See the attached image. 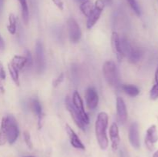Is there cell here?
Segmentation results:
<instances>
[{
  "label": "cell",
  "instance_id": "f546056e",
  "mask_svg": "<svg viewBox=\"0 0 158 157\" xmlns=\"http://www.w3.org/2000/svg\"><path fill=\"white\" fill-rule=\"evenodd\" d=\"M6 78V70H5L3 65L0 62V79L5 80Z\"/></svg>",
  "mask_w": 158,
  "mask_h": 157
},
{
  "label": "cell",
  "instance_id": "d6a6232c",
  "mask_svg": "<svg viewBox=\"0 0 158 157\" xmlns=\"http://www.w3.org/2000/svg\"><path fill=\"white\" fill-rule=\"evenodd\" d=\"M3 5H4V0H0V13H1L2 11Z\"/></svg>",
  "mask_w": 158,
  "mask_h": 157
},
{
  "label": "cell",
  "instance_id": "484cf974",
  "mask_svg": "<svg viewBox=\"0 0 158 157\" xmlns=\"http://www.w3.org/2000/svg\"><path fill=\"white\" fill-rule=\"evenodd\" d=\"M23 138H24L25 143H26L28 148L32 149V147H33V145H32V142L31 140V135L28 131H24L23 132Z\"/></svg>",
  "mask_w": 158,
  "mask_h": 157
},
{
  "label": "cell",
  "instance_id": "5bb4252c",
  "mask_svg": "<svg viewBox=\"0 0 158 157\" xmlns=\"http://www.w3.org/2000/svg\"><path fill=\"white\" fill-rule=\"evenodd\" d=\"M66 131L67 132L68 135H69V141H70V143L73 146V147L76 148V149L84 150L85 146L82 143L81 140L80 139V138H79L77 134L75 132V131L69 126V125H66Z\"/></svg>",
  "mask_w": 158,
  "mask_h": 157
},
{
  "label": "cell",
  "instance_id": "cb8c5ba5",
  "mask_svg": "<svg viewBox=\"0 0 158 157\" xmlns=\"http://www.w3.org/2000/svg\"><path fill=\"white\" fill-rule=\"evenodd\" d=\"M154 80L155 83L153 87L151 88V92H150V97L152 100H156L158 99V71L156 70L155 75H154Z\"/></svg>",
  "mask_w": 158,
  "mask_h": 157
},
{
  "label": "cell",
  "instance_id": "8992f818",
  "mask_svg": "<svg viewBox=\"0 0 158 157\" xmlns=\"http://www.w3.org/2000/svg\"><path fill=\"white\" fill-rule=\"evenodd\" d=\"M67 27L69 31V40L73 43H77L82 36V32L80 26L73 18H69L67 20Z\"/></svg>",
  "mask_w": 158,
  "mask_h": 157
},
{
  "label": "cell",
  "instance_id": "836d02e7",
  "mask_svg": "<svg viewBox=\"0 0 158 157\" xmlns=\"http://www.w3.org/2000/svg\"><path fill=\"white\" fill-rule=\"evenodd\" d=\"M0 90H1L2 92H5V89H4V87H3V85H2V83L1 79H0Z\"/></svg>",
  "mask_w": 158,
  "mask_h": 157
},
{
  "label": "cell",
  "instance_id": "6da1fadb",
  "mask_svg": "<svg viewBox=\"0 0 158 157\" xmlns=\"http://www.w3.org/2000/svg\"><path fill=\"white\" fill-rule=\"evenodd\" d=\"M108 121H109V117L107 113L105 112H100L97 115L95 123L96 137L100 149L103 150L107 149L109 145V140L106 134Z\"/></svg>",
  "mask_w": 158,
  "mask_h": 157
},
{
  "label": "cell",
  "instance_id": "ffe728a7",
  "mask_svg": "<svg viewBox=\"0 0 158 157\" xmlns=\"http://www.w3.org/2000/svg\"><path fill=\"white\" fill-rule=\"evenodd\" d=\"M7 142V126H6V118L2 119L1 126H0V146H3Z\"/></svg>",
  "mask_w": 158,
  "mask_h": 157
},
{
  "label": "cell",
  "instance_id": "4fadbf2b",
  "mask_svg": "<svg viewBox=\"0 0 158 157\" xmlns=\"http://www.w3.org/2000/svg\"><path fill=\"white\" fill-rule=\"evenodd\" d=\"M127 109L126 103L121 97L117 99V120L120 124H124L127 119Z\"/></svg>",
  "mask_w": 158,
  "mask_h": 157
},
{
  "label": "cell",
  "instance_id": "1f68e13d",
  "mask_svg": "<svg viewBox=\"0 0 158 157\" xmlns=\"http://www.w3.org/2000/svg\"><path fill=\"white\" fill-rule=\"evenodd\" d=\"M103 2H104L105 4L107 5V6H111L113 3V0H103Z\"/></svg>",
  "mask_w": 158,
  "mask_h": 157
},
{
  "label": "cell",
  "instance_id": "f1b7e54d",
  "mask_svg": "<svg viewBox=\"0 0 158 157\" xmlns=\"http://www.w3.org/2000/svg\"><path fill=\"white\" fill-rule=\"evenodd\" d=\"M26 58H27V66H32L33 60H32V55H31V53L29 51L27 50L26 52Z\"/></svg>",
  "mask_w": 158,
  "mask_h": 157
},
{
  "label": "cell",
  "instance_id": "7a4b0ae2",
  "mask_svg": "<svg viewBox=\"0 0 158 157\" xmlns=\"http://www.w3.org/2000/svg\"><path fill=\"white\" fill-rule=\"evenodd\" d=\"M103 74L106 83L110 86L117 88L120 86V79L118 69L114 61L105 62L103 66Z\"/></svg>",
  "mask_w": 158,
  "mask_h": 157
},
{
  "label": "cell",
  "instance_id": "d4e9b609",
  "mask_svg": "<svg viewBox=\"0 0 158 157\" xmlns=\"http://www.w3.org/2000/svg\"><path fill=\"white\" fill-rule=\"evenodd\" d=\"M127 2L129 4V6H131L132 10L134 12V13L137 16H140V15H141V10H140V7L137 0H127Z\"/></svg>",
  "mask_w": 158,
  "mask_h": 157
},
{
  "label": "cell",
  "instance_id": "277c9868",
  "mask_svg": "<svg viewBox=\"0 0 158 157\" xmlns=\"http://www.w3.org/2000/svg\"><path fill=\"white\" fill-rule=\"evenodd\" d=\"M105 3L103 0H96L95 4H94V10L90 13L87 18V22H86V28L88 29H91L96 23L97 22L100 18L102 12H103V9H104Z\"/></svg>",
  "mask_w": 158,
  "mask_h": 157
},
{
  "label": "cell",
  "instance_id": "e0dca14e",
  "mask_svg": "<svg viewBox=\"0 0 158 157\" xmlns=\"http://www.w3.org/2000/svg\"><path fill=\"white\" fill-rule=\"evenodd\" d=\"M11 64L16 68L19 71L24 69L26 66H27V58L26 56H22V55H15L12 58L10 62Z\"/></svg>",
  "mask_w": 158,
  "mask_h": 157
},
{
  "label": "cell",
  "instance_id": "7402d4cb",
  "mask_svg": "<svg viewBox=\"0 0 158 157\" xmlns=\"http://www.w3.org/2000/svg\"><path fill=\"white\" fill-rule=\"evenodd\" d=\"M8 70H9V75H10L12 81L15 83V84L17 86H19V71L16 68L14 67L10 62L8 64Z\"/></svg>",
  "mask_w": 158,
  "mask_h": 157
},
{
  "label": "cell",
  "instance_id": "603a6c76",
  "mask_svg": "<svg viewBox=\"0 0 158 157\" xmlns=\"http://www.w3.org/2000/svg\"><path fill=\"white\" fill-rule=\"evenodd\" d=\"M7 29L9 32L12 35H15L17 29V21L16 17L12 13L9 15V25L7 26Z\"/></svg>",
  "mask_w": 158,
  "mask_h": 157
},
{
  "label": "cell",
  "instance_id": "9a60e30c",
  "mask_svg": "<svg viewBox=\"0 0 158 157\" xmlns=\"http://www.w3.org/2000/svg\"><path fill=\"white\" fill-rule=\"evenodd\" d=\"M110 138L111 140V146L112 149L114 151L118 149V146L120 145V132H119L118 126L116 123H114L110 126Z\"/></svg>",
  "mask_w": 158,
  "mask_h": 157
},
{
  "label": "cell",
  "instance_id": "4316f807",
  "mask_svg": "<svg viewBox=\"0 0 158 157\" xmlns=\"http://www.w3.org/2000/svg\"><path fill=\"white\" fill-rule=\"evenodd\" d=\"M63 80H64V74H60V75H58V77L52 81V86H53L54 88H56L57 86H60V85L63 83Z\"/></svg>",
  "mask_w": 158,
  "mask_h": 157
},
{
  "label": "cell",
  "instance_id": "ac0fdd59",
  "mask_svg": "<svg viewBox=\"0 0 158 157\" xmlns=\"http://www.w3.org/2000/svg\"><path fill=\"white\" fill-rule=\"evenodd\" d=\"M121 89L124 93L131 97H136L140 94V89L134 85L131 84H123L121 85Z\"/></svg>",
  "mask_w": 158,
  "mask_h": 157
},
{
  "label": "cell",
  "instance_id": "3957f363",
  "mask_svg": "<svg viewBox=\"0 0 158 157\" xmlns=\"http://www.w3.org/2000/svg\"><path fill=\"white\" fill-rule=\"evenodd\" d=\"M6 126H7V141L10 145L14 144L19 135L18 123L12 115H7Z\"/></svg>",
  "mask_w": 158,
  "mask_h": 157
},
{
  "label": "cell",
  "instance_id": "4dcf8cb0",
  "mask_svg": "<svg viewBox=\"0 0 158 157\" xmlns=\"http://www.w3.org/2000/svg\"><path fill=\"white\" fill-rule=\"evenodd\" d=\"M5 48V42L3 40V38H2V36L0 35V49L3 50Z\"/></svg>",
  "mask_w": 158,
  "mask_h": 157
},
{
  "label": "cell",
  "instance_id": "5b68a950",
  "mask_svg": "<svg viewBox=\"0 0 158 157\" xmlns=\"http://www.w3.org/2000/svg\"><path fill=\"white\" fill-rule=\"evenodd\" d=\"M73 104L74 107H75L76 110L77 111L78 114L80 115V119H81L82 121L83 122L85 125H87L89 123V118L88 116V115L86 114V112H85L84 109V105H83V101L82 99L81 96L79 94V92L77 91H75L73 92V99H72Z\"/></svg>",
  "mask_w": 158,
  "mask_h": 157
},
{
  "label": "cell",
  "instance_id": "ba28073f",
  "mask_svg": "<svg viewBox=\"0 0 158 157\" xmlns=\"http://www.w3.org/2000/svg\"><path fill=\"white\" fill-rule=\"evenodd\" d=\"M35 66H36V71L39 73L43 72L45 69V56L43 46L41 42L37 41L35 43Z\"/></svg>",
  "mask_w": 158,
  "mask_h": 157
},
{
  "label": "cell",
  "instance_id": "44dd1931",
  "mask_svg": "<svg viewBox=\"0 0 158 157\" xmlns=\"http://www.w3.org/2000/svg\"><path fill=\"white\" fill-rule=\"evenodd\" d=\"M19 2L20 6H21V12L23 20L26 25L28 24L29 19V7H28L27 0H18Z\"/></svg>",
  "mask_w": 158,
  "mask_h": 157
},
{
  "label": "cell",
  "instance_id": "d6986e66",
  "mask_svg": "<svg viewBox=\"0 0 158 157\" xmlns=\"http://www.w3.org/2000/svg\"><path fill=\"white\" fill-rule=\"evenodd\" d=\"M94 5L89 0H86V1L83 2L80 4V11L82 12V13L85 15L86 17H89V15H90V13L92 12V11L94 10Z\"/></svg>",
  "mask_w": 158,
  "mask_h": 157
},
{
  "label": "cell",
  "instance_id": "8fae6325",
  "mask_svg": "<svg viewBox=\"0 0 158 157\" xmlns=\"http://www.w3.org/2000/svg\"><path fill=\"white\" fill-rule=\"evenodd\" d=\"M86 107L89 109H95L99 103V95L97 90L94 87H89L86 89L85 94Z\"/></svg>",
  "mask_w": 158,
  "mask_h": 157
},
{
  "label": "cell",
  "instance_id": "7c38bea8",
  "mask_svg": "<svg viewBox=\"0 0 158 157\" xmlns=\"http://www.w3.org/2000/svg\"><path fill=\"white\" fill-rule=\"evenodd\" d=\"M111 46L114 52L115 53L117 59L119 61H122L124 58V54L122 50L121 41H120V37L117 32H113L111 35Z\"/></svg>",
  "mask_w": 158,
  "mask_h": 157
},
{
  "label": "cell",
  "instance_id": "8d00e7d4",
  "mask_svg": "<svg viewBox=\"0 0 158 157\" xmlns=\"http://www.w3.org/2000/svg\"><path fill=\"white\" fill-rule=\"evenodd\" d=\"M26 157H33V156H26Z\"/></svg>",
  "mask_w": 158,
  "mask_h": 157
},
{
  "label": "cell",
  "instance_id": "83f0119b",
  "mask_svg": "<svg viewBox=\"0 0 158 157\" xmlns=\"http://www.w3.org/2000/svg\"><path fill=\"white\" fill-rule=\"evenodd\" d=\"M52 1L57 6V8L59 9H60L61 11L63 10V9H64V4H63V0H52Z\"/></svg>",
  "mask_w": 158,
  "mask_h": 157
},
{
  "label": "cell",
  "instance_id": "9c48e42d",
  "mask_svg": "<svg viewBox=\"0 0 158 157\" xmlns=\"http://www.w3.org/2000/svg\"><path fill=\"white\" fill-rule=\"evenodd\" d=\"M158 141V132L156 125H152L147 130L145 145L150 151L154 150V144Z\"/></svg>",
  "mask_w": 158,
  "mask_h": 157
},
{
  "label": "cell",
  "instance_id": "30bf717a",
  "mask_svg": "<svg viewBox=\"0 0 158 157\" xmlns=\"http://www.w3.org/2000/svg\"><path fill=\"white\" fill-rule=\"evenodd\" d=\"M129 141L131 146L136 149H140V134H139V126L138 123L134 122L130 126L129 128Z\"/></svg>",
  "mask_w": 158,
  "mask_h": 157
},
{
  "label": "cell",
  "instance_id": "2e32d148",
  "mask_svg": "<svg viewBox=\"0 0 158 157\" xmlns=\"http://www.w3.org/2000/svg\"><path fill=\"white\" fill-rule=\"evenodd\" d=\"M31 109L32 112H34L35 115H37L38 117V127L39 129H41L43 126V117H44V114L43 112V108H42L41 104H40V101L36 99H34L31 102Z\"/></svg>",
  "mask_w": 158,
  "mask_h": 157
},
{
  "label": "cell",
  "instance_id": "d590c367",
  "mask_svg": "<svg viewBox=\"0 0 158 157\" xmlns=\"http://www.w3.org/2000/svg\"><path fill=\"white\" fill-rule=\"evenodd\" d=\"M79 1H80V2H84V1H86V0H79Z\"/></svg>",
  "mask_w": 158,
  "mask_h": 157
},
{
  "label": "cell",
  "instance_id": "e575fe53",
  "mask_svg": "<svg viewBox=\"0 0 158 157\" xmlns=\"http://www.w3.org/2000/svg\"><path fill=\"white\" fill-rule=\"evenodd\" d=\"M153 157H158V150L156 151V152H154V155H153Z\"/></svg>",
  "mask_w": 158,
  "mask_h": 157
},
{
  "label": "cell",
  "instance_id": "74e56055",
  "mask_svg": "<svg viewBox=\"0 0 158 157\" xmlns=\"http://www.w3.org/2000/svg\"><path fill=\"white\" fill-rule=\"evenodd\" d=\"M157 71H158V68H157Z\"/></svg>",
  "mask_w": 158,
  "mask_h": 157
},
{
  "label": "cell",
  "instance_id": "52a82bcc",
  "mask_svg": "<svg viewBox=\"0 0 158 157\" xmlns=\"http://www.w3.org/2000/svg\"><path fill=\"white\" fill-rule=\"evenodd\" d=\"M65 105H66V108L68 110V112H69V114L71 115V117L73 119L74 123L77 125V127L80 128L82 131H85V126L86 125L83 123V122L82 121L81 119H80V115L78 114L77 111L76 110L75 107H74L73 104L72 99L69 96H66L65 99Z\"/></svg>",
  "mask_w": 158,
  "mask_h": 157
}]
</instances>
